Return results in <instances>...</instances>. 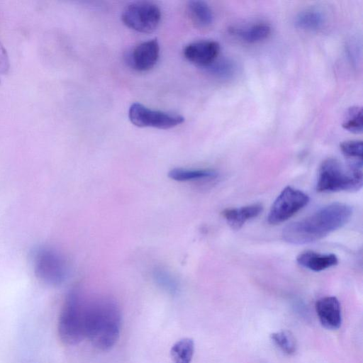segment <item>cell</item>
Masks as SVG:
<instances>
[{
	"label": "cell",
	"instance_id": "21",
	"mask_svg": "<svg viewBox=\"0 0 363 363\" xmlns=\"http://www.w3.org/2000/svg\"><path fill=\"white\" fill-rule=\"evenodd\" d=\"M271 339L284 352L294 354L296 350V342L291 331L284 330L273 333Z\"/></svg>",
	"mask_w": 363,
	"mask_h": 363
},
{
	"label": "cell",
	"instance_id": "7",
	"mask_svg": "<svg viewBox=\"0 0 363 363\" xmlns=\"http://www.w3.org/2000/svg\"><path fill=\"white\" fill-rule=\"evenodd\" d=\"M36 276L50 285H58L67 276V264L63 257L49 248L38 250L33 257Z\"/></svg>",
	"mask_w": 363,
	"mask_h": 363
},
{
	"label": "cell",
	"instance_id": "18",
	"mask_svg": "<svg viewBox=\"0 0 363 363\" xmlns=\"http://www.w3.org/2000/svg\"><path fill=\"white\" fill-rule=\"evenodd\" d=\"M174 363H191L194 353V342L191 338H183L176 342L171 348Z\"/></svg>",
	"mask_w": 363,
	"mask_h": 363
},
{
	"label": "cell",
	"instance_id": "13",
	"mask_svg": "<svg viewBox=\"0 0 363 363\" xmlns=\"http://www.w3.org/2000/svg\"><path fill=\"white\" fill-rule=\"evenodd\" d=\"M296 262L304 268L314 272H320L337 264V257L334 254H320L313 251H306L299 254Z\"/></svg>",
	"mask_w": 363,
	"mask_h": 363
},
{
	"label": "cell",
	"instance_id": "5",
	"mask_svg": "<svg viewBox=\"0 0 363 363\" xmlns=\"http://www.w3.org/2000/svg\"><path fill=\"white\" fill-rule=\"evenodd\" d=\"M123 23L143 33L154 31L161 20L160 8L150 1H136L128 4L121 15Z\"/></svg>",
	"mask_w": 363,
	"mask_h": 363
},
{
	"label": "cell",
	"instance_id": "4",
	"mask_svg": "<svg viewBox=\"0 0 363 363\" xmlns=\"http://www.w3.org/2000/svg\"><path fill=\"white\" fill-rule=\"evenodd\" d=\"M86 301L79 289H73L67 294L57 323L58 335L64 344L74 345L85 339Z\"/></svg>",
	"mask_w": 363,
	"mask_h": 363
},
{
	"label": "cell",
	"instance_id": "1",
	"mask_svg": "<svg viewBox=\"0 0 363 363\" xmlns=\"http://www.w3.org/2000/svg\"><path fill=\"white\" fill-rule=\"evenodd\" d=\"M352 215V208L348 204L332 203L306 218L291 223L283 229L281 235L291 244L311 243L342 228Z\"/></svg>",
	"mask_w": 363,
	"mask_h": 363
},
{
	"label": "cell",
	"instance_id": "6",
	"mask_svg": "<svg viewBox=\"0 0 363 363\" xmlns=\"http://www.w3.org/2000/svg\"><path fill=\"white\" fill-rule=\"evenodd\" d=\"M309 196L301 190L286 186L274 201L267 216L268 223L277 225L287 220L306 206Z\"/></svg>",
	"mask_w": 363,
	"mask_h": 363
},
{
	"label": "cell",
	"instance_id": "2",
	"mask_svg": "<svg viewBox=\"0 0 363 363\" xmlns=\"http://www.w3.org/2000/svg\"><path fill=\"white\" fill-rule=\"evenodd\" d=\"M122 326V313L111 297L87 299L84 333L91 345L101 351L111 350L118 342Z\"/></svg>",
	"mask_w": 363,
	"mask_h": 363
},
{
	"label": "cell",
	"instance_id": "10",
	"mask_svg": "<svg viewBox=\"0 0 363 363\" xmlns=\"http://www.w3.org/2000/svg\"><path fill=\"white\" fill-rule=\"evenodd\" d=\"M220 49V45L216 41L200 40L187 45L183 53L190 62L207 67L218 59Z\"/></svg>",
	"mask_w": 363,
	"mask_h": 363
},
{
	"label": "cell",
	"instance_id": "23",
	"mask_svg": "<svg viewBox=\"0 0 363 363\" xmlns=\"http://www.w3.org/2000/svg\"><path fill=\"white\" fill-rule=\"evenodd\" d=\"M206 68H208L211 74L220 78H228L231 77L235 71L234 64L226 60H216Z\"/></svg>",
	"mask_w": 363,
	"mask_h": 363
},
{
	"label": "cell",
	"instance_id": "19",
	"mask_svg": "<svg viewBox=\"0 0 363 363\" xmlns=\"http://www.w3.org/2000/svg\"><path fill=\"white\" fill-rule=\"evenodd\" d=\"M362 109L355 106L348 108L342 122V128L346 130L359 134L362 132Z\"/></svg>",
	"mask_w": 363,
	"mask_h": 363
},
{
	"label": "cell",
	"instance_id": "20",
	"mask_svg": "<svg viewBox=\"0 0 363 363\" xmlns=\"http://www.w3.org/2000/svg\"><path fill=\"white\" fill-rule=\"evenodd\" d=\"M153 277L156 284L166 292L172 295L177 293L178 282L168 271L157 268L153 272Z\"/></svg>",
	"mask_w": 363,
	"mask_h": 363
},
{
	"label": "cell",
	"instance_id": "24",
	"mask_svg": "<svg viewBox=\"0 0 363 363\" xmlns=\"http://www.w3.org/2000/svg\"><path fill=\"white\" fill-rule=\"evenodd\" d=\"M9 67L10 63L6 50L0 41V75L6 74Z\"/></svg>",
	"mask_w": 363,
	"mask_h": 363
},
{
	"label": "cell",
	"instance_id": "15",
	"mask_svg": "<svg viewBox=\"0 0 363 363\" xmlns=\"http://www.w3.org/2000/svg\"><path fill=\"white\" fill-rule=\"evenodd\" d=\"M187 13L191 21L199 27H208L213 21V13L208 4L203 1H190Z\"/></svg>",
	"mask_w": 363,
	"mask_h": 363
},
{
	"label": "cell",
	"instance_id": "12",
	"mask_svg": "<svg viewBox=\"0 0 363 363\" xmlns=\"http://www.w3.org/2000/svg\"><path fill=\"white\" fill-rule=\"evenodd\" d=\"M263 211L261 203H253L240 208H225L222 216L228 225L235 230H238L249 220L257 217Z\"/></svg>",
	"mask_w": 363,
	"mask_h": 363
},
{
	"label": "cell",
	"instance_id": "17",
	"mask_svg": "<svg viewBox=\"0 0 363 363\" xmlns=\"http://www.w3.org/2000/svg\"><path fill=\"white\" fill-rule=\"evenodd\" d=\"M325 22L323 13L317 9H307L298 14L295 19L296 26L304 30H316Z\"/></svg>",
	"mask_w": 363,
	"mask_h": 363
},
{
	"label": "cell",
	"instance_id": "22",
	"mask_svg": "<svg viewBox=\"0 0 363 363\" xmlns=\"http://www.w3.org/2000/svg\"><path fill=\"white\" fill-rule=\"evenodd\" d=\"M340 148L342 154L350 161L362 160L363 144L362 140H351L340 143Z\"/></svg>",
	"mask_w": 363,
	"mask_h": 363
},
{
	"label": "cell",
	"instance_id": "8",
	"mask_svg": "<svg viewBox=\"0 0 363 363\" xmlns=\"http://www.w3.org/2000/svg\"><path fill=\"white\" fill-rule=\"evenodd\" d=\"M128 117L138 127L159 129H169L184 121V118L180 115L152 110L140 103H133L130 106Z\"/></svg>",
	"mask_w": 363,
	"mask_h": 363
},
{
	"label": "cell",
	"instance_id": "14",
	"mask_svg": "<svg viewBox=\"0 0 363 363\" xmlns=\"http://www.w3.org/2000/svg\"><path fill=\"white\" fill-rule=\"evenodd\" d=\"M230 33L246 43L254 44L267 39L272 28L267 23H257L242 28H230Z\"/></svg>",
	"mask_w": 363,
	"mask_h": 363
},
{
	"label": "cell",
	"instance_id": "16",
	"mask_svg": "<svg viewBox=\"0 0 363 363\" xmlns=\"http://www.w3.org/2000/svg\"><path fill=\"white\" fill-rule=\"evenodd\" d=\"M168 177L177 182H194L215 179L218 173L210 169L174 168L169 172Z\"/></svg>",
	"mask_w": 363,
	"mask_h": 363
},
{
	"label": "cell",
	"instance_id": "3",
	"mask_svg": "<svg viewBox=\"0 0 363 363\" xmlns=\"http://www.w3.org/2000/svg\"><path fill=\"white\" fill-rule=\"evenodd\" d=\"M363 184L362 160L350 161L346 167L335 158L320 164L316 190L318 192L355 191Z\"/></svg>",
	"mask_w": 363,
	"mask_h": 363
},
{
	"label": "cell",
	"instance_id": "11",
	"mask_svg": "<svg viewBox=\"0 0 363 363\" xmlns=\"http://www.w3.org/2000/svg\"><path fill=\"white\" fill-rule=\"evenodd\" d=\"M315 307L320 323L324 328L335 330L340 327L341 308L335 296H325L318 299Z\"/></svg>",
	"mask_w": 363,
	"mask_h": 363
},
{
	"label": "cell",
	"instance_id": "9",
	"mask_svg": "<svg viewBox=\"0 0 363 363\" xmlns=\"http://www.w3.org/2000/svg\"><path fill=\"white\" fill-rule=\"evenodd\" d=\"M160 46L157 39L143 42L134 47L126 57L128 65L135 70L145 72L157 63Z\"/></svg>",
	"mask_w": 363,
	"mask_h": 363
}]
</instances>
